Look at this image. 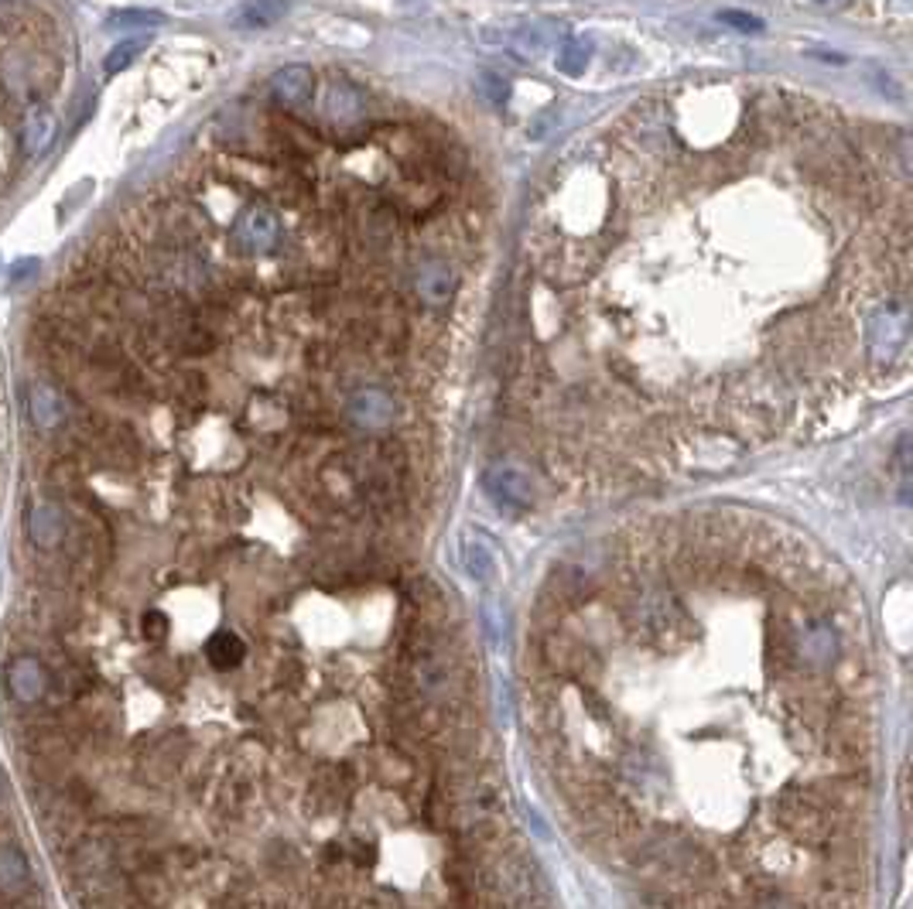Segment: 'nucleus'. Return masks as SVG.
Wrapping results in <instances>:
<instances>
[{"label": "nucleus", "mask_w": 913, "mask_h": 909, "mask_svg": "<svg viewBox=\"0 0 913 909\" xmlns=\"http://www.w3.org/2000/svg\"><path fill=\"white\" fill-rule=\"evenodd\" d=\"M415 291L428 304H445L455 291V274L445 260H425L415 274Z\"/></svg>", "instance_id": "nucleus-6"}, {"label": "nucleus", "mask_w": 913, "mask_h": 909, "mask_svg": "<svg viewBox=\"0 0 913 909\" xmlns=\"http://www.w3.org/2000/svg\"><path fill=\"white\" fill-rule=\"evenodd\" d=\"M62 527H66V520H62V510L56 503H34L28 510V537L44 551H52L56 543L62 540V533H66Z\"/></svg>", "instance_id": "nucleus-7"}, {"label": "nucleus", "mask_w": 913, "mask_h": 909, "mask_svg": "<svg viewBox=\"0 0 913 909\" xmlns=\"http://www.w3.org/2000/svg\"><path fill=\"white\" fill-rule=\"evenodd\" d=\"M725 21H736V28H743V31H760V21H756V18H746V14H736V11H728Z\"/></svg>", "instance_id": "nucleus-19"}, {"label": "nucleus", "mask_w": 913, "mask_h": 909, "mask_svg": "<svg viewBox=\"0 0 913 909\" xmlns=\"http://www.w3.org/2000/svg\"><path fill=\"white\" fill-rule=\"evenodd\" d=\"M148 49V38H127V41H120V44H113L110 49V56L103 59V72L107 76H117V72H123L137 56H141Z\"/></svg>", "instance_id": "nucleus-13"}, {"label": "nucleus", "mask_w": 913, "mask_h": 909, "mask_svg": "<svg viewBox=\"0 0 913 909\" xmlns=\"http://www.w3.org/2000/svg\"><path fill=\"white\" fill-rule=\"evenodd\" d=\"M21 882H28V866L18 851H0V886L18 889Z\"/></svg>", "instance_id": "nucleus-16"}, {"label": "nucleus", "mask_w": 913, "mask_h": 909, "mask_svg": "<svg viewBox=\"0 0 913 909\" xmlns=\"http://www.w3.org/2000/svg\"><path fill=\"white\" fill-rule=\"evenodd\" d=\"M906 336H910V314L903 301L876 308L870 326H865V342H870V352L876 359H893L906 346Z\"/></svg>", "instance_id": "nucleus-2"}, {"label": "nucleus", "mask_w": 913, "mask_h": 909, "mask_svg": "<svg viewBox=\"0 0 913 909\" xmlns=\"http://www.w3.org/2000/svg\"><path fill=\"white\" fill-rule=\"evenodd\" d=\"M230 240L247 257H264L270 250H278V243H281V216L264 202H254L234 219Z\"/></svg>", "instance_id": "nucleus-1"}, {"label": "nucleus", "mask_w": 913, "mask_h": 909, "mask_svg": "<svg viewBox=\"0 0 913 909\" xmlns=\"http://www.w3.org/2000/svg\"><path fill=\"white\" fill-rule=\"evenodd\" d=\"M165 632H168V616L165 612H148L145 616V636L148 640H161Z\"/></svg>", "instance_id": "nucleus-18"}, {"label": "nucleus", "mask_w": 913, "mask_h": 909, "mask_svg": "<svg viewBox=\"0 0 913 909\" xmlns=\"http://www.w3.org/2000/svg\"><path fill=\"white\" fill-rule=\"evenodd\" d=\"M486 489H489V496L496 499V503H507V507H530V499H534L530 479L520 469H510V466L489 469L486 472Z\"/></svg>", "instance_id": "nucleus-5"}, {"label": "nucleus", "mask_w": 913, "mask_h": 909, "mask_svg": "<svg viewBox=\"0 0 913 909\" xmlns=\"http://www.w3.org/2000/svg\"><path fill=\"white\" fill-rule=\"evenodd\" d=\"M52 138H56V113L44 103L31 107V113L24 120V151H28V158L44 154V148L52 144Z\"/></svg>", "instance_id": "nucleus-10"}, {"label": "nucleus", "mask_w": 913, "mask_h": 909, "mask_svg": "<svg viewBox=\"0 0 913 909\" xmlns=\"http://www.w3.org/2000/svg\"><path fill=\"white\" fill-rule=\"evenodd\" d=\"M585 66H588V44L568 38V41L562 44V49H558V69H562L565 76H582Z\"/></svg>", "instance_id": "nucleus-14"}, {"label": "nucleus", "mask_w": 913, "mask_h": 909, "mask_svg": "<svg viewBox=\"0 0 913 909\" xmlns=\"http://www.w3.org/2000/svg\"><path fill=\"white\" fill-rule=\"evenodd\" d=\"M0 4H14V0H0Z\"/></svg>", "instance_id": "nucleus-21"}, {"label": "nucleus", "mask_w": 913, "mask_h": 909, "mask_svg": "<svg viewBox=\"0 0 913 909\" xmlns=\"http://www.w3.org/2000/svg\"><path fill=\"white\" fill-rule=\"evenodd\" d=\"M28 411H31V418H34L38 428L52 431L66 418V400H62V393L52 383H34L31 393H28Z\"/></svg>", "instance_id": "nucleus-8"}, {"label": "nucleus", "mask_w": 913, "mask_h": 909, "mask_svg": "<svg viewBox=\"0 0 913 909\" xmlns=\"http://www.w3.org/2000/svg\"><path fill=\"white\" fill-rule=\"evenodd\" d=\"M288 11V0H247V4L237 11V24L240 28H270L278 24Z\"/></svg>", "instance_id": "nucleus-12"}, {"label": "nucleus", "mask_w": 913, "mask_h": 909, "mask_svg": "<svg viewBox=\"0 0 913 909\" xmlns=\"http://www.w3.org/2000/svg\"><path fill=\"white\" fill-rule=\"evenodd\" d=\"M206 657L216 670H234V667L244 663L247 647H244V640L237 632H216L212 640L206 643Z\"/></svg>", "instance_id": "nucleus-11"}, {"label": "nucleus", "mask_w": 913, "mask_h": 909, "mask_svg": "<svg viewBox=\"0 0 913 909\" xmlns=\"http://www.w3.org/2000/svg\"><path fill=\"white\" fill-rule=\"evenodd\" d=\"M359 107H363V97L356 93L353 86H346V82L333 86V100H329V113H333V117L349 120V117L359 113Z\"/></svg>", "instance_id": "nucleus-15"}, {"label": "nucleus", "mask_w": 913, "mask_h": 909, "mask_svg": "<svg viewBox=\"0 0 913 909\" xmlns=\"http://www.w3.org/2000/svg\"><path fill=\"white\" fill-rule=\"evenodd\" d=\"M311 93H315V72L308 66H285L270 79V97L285 110L311 107Z\"/></svg>", "instance_id": "nucleus-3"}, {"label": "nucleus", "mask_w": 913, "mask_h": 909, "mask_svg": "<svg viewBox=\"0 0 913 909\" xmlns=\"http://www.w3.org/2000/svg\"><path fill=\"white\" fill-rule=\"evenodd\" d=\"M349 418H353V424L367 428V431H384L394 421V397L380 387L359 390L349 400Z\"/></svg>", "instance_id": "nucleus-4"}, {"label": "nucleus", "mask_w": 913, "mask_h": 909, "mask_svg": "<svg viewBox=\"0 0 913 909\" xmlns=\"http://www.w3.org/2000/svg\"><path fill=\"white\" fill-rule=\"evenodd\" d=\"M161 24V14L155 11H113L107 18V28H155Z\"/></svg>", "instance_id": "nucleus-17"}, {"label": "nucleus", "mask_w": 913, "mask_h": 909, "mask_svg": "<svg viewBox=\"0 0 913 909\" xmlns=\"http://www.w3.org/2000/svg\"><path fill=\"white\" fill-rule=\"evenodd\" d=\"M8 688L18 701H38L41 691L49 688V673H44L38 660H14L8 670Z\"/></svg>", "instance_id": "nucleus-9"}, {"label": "nucleus", "mask_w": 913, "mask_h": 909, "mask_svg": "<svg viewBox=\"0 0 913 909\" xmlns=\"http://www.w3.org/2000/svg\"><path fill=\"white\" fill-rule=\"evenodd\" d=\"M817 4H828V8H835V4H842V0H817Z\"/></svg>", "instance_id": "nucleus-20"}]
</instances>
